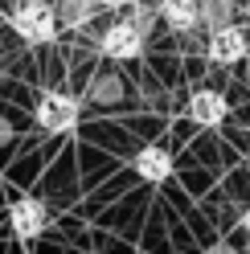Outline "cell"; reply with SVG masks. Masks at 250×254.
<instances>
[{
  "instance_id": "30bf717a",
  "label": "cell",
  "mask_w": 250,
  "mask_h": 254,
  "mask_svg": "<svg viewBox=\"0 0 250 254\" xmlns=\"http://www.w3.org/2000/svg\"><path fill=\"white\" fill-rule=\"evenodd\" d=\"M201 25L217 33V29L234 25V0H201Z\"/></svg>"
},
{
  "instance_id": "ac0fdd59",
  "label": "cell",
  "mask_w": 250,
  "mask_h": 254,
  "mask_svg": "<svg viewBox=\"0 0 250 254\" xmlns=\"http://www.w3.org/2000/svg\"><path fill=\"white\" fill-rule=\"evenodd\" d=\"M152 4H160V0H152Z\"/></svg>"
},
{
  "instance_id": "9c48e42d",
  "label": "cell",
  "mask_w": 250,
  "mask_h": 254,
  "mask_svg": "<svg viewBox=\"0 0 250 254\" xmlns=\"http://www.w3.org/2000/svg\"><path fill=\"white\" fill-rule=\"evenodd\" d=\"M95 17H99L95 0H58V21L66 29H86Z\"/></svg>"
},
{
  "instance_id": "7c38bea8",
  "label": "cell",
  "mask_w": 250,
  "mask_h": 254,
  "mask_svg": "<svg viewBox=\"0 0 250 254\" xmlns=\"http://www.w3.org/2000/svg\"><path fill=\"white\" fill-rule=\"evenodd\" d=\"M95 99H107V103L119 99V82H115V78H103V86L95 82Z\"/></svg>"
},
{
  "instance_id": "5b68a950",
  "label": "cell",
  "mask_w": 250,
  "mask_h": 254,
  "mask_svg": "<svg viewBox=\"0 0 250 254\" xmlns=\"http://www.w3.org/2000/svg\"><path fill=\"white\" fill-rule=\"evenodd\" d=\"M209 62L213 66H238V62L250 58V41L238 25H230V29H217V33H209Z\"/></svg>"
},
{
  "instance_id": "e0dca14e",
  "label": "cell",
  "mask_w": 250,
  "mask_h": 254,
  "mask_svg": "<svg viewBox=\"0 0 250 254\" xmlns=\"http://www.w3.org/2000/svg\"><path fill=\"white\" fill-rule=\"evenodd\" d=\"M246 78H250V58H246Z\"/></svg>"
},
{
  "instance_id": "6da1fadb",
  "label": "cell",
  "mask_w": 250,
  "mask_h": 254,
  "mask_svg": "<svg viewBox=\"0 0 250 254\" xmlns=\"http://www.w3.org/2000/svg\"><path fill=\"white\" fill-rule=\"evenodd\" d=\"M8 25L25 45H50L58 37V29H62L58 4H50V0H21V4L12 8Z\"/></svg>"
},
{
  "instance_id": "4fadbf2b",
  "label": "cell",
  "mask_w": 250,
  "mask_h": 254,
  "mask_svg": "<svg viewBox=\"0 0 250 254\" xmlns=\"http://www.w3.org/2000/svg\"><path fill=\"white\" fill-rule=\"evenodd\" d=\"M95 4H99V8H115V12H119V8H135L139 0H95Z\"/></svg>"
},
{
  "instance_id": "3957f363",
  "label": "cell",
  "mask_w": 250,
  "mask_h": 254,
  "mask_svg": "<svg viewBox=\"0 0 250 254\" xmlns=\"http://www.w3.org/2000/svg\"><path fill=\"white\" fill-rule=\"evenodd\" d=\"M144 33L131 25V21H115V25H107L103 33H99V54L103 58H111V62H131L144 54Z\"/></svg>"
},
{
  "instance_id": "2e32d148",
  "label": "cell",
  "mask_w": 250,
  "mask_h": 254,
  "mask_svg": "<svg viewBox=\"0 0 250 254\" xmlns=\"http://www.w3.org/2000/svg\"><path fill=\"white\" fill-rule=\"evenodd\" d=\"M242 230L250 234V205H246V213H242Z\"/></svg>"
},
{
  "instance_id": "8992f818",
  "label": "cell",
  "mask_w": 250,
  "mask_h": 254,
  "mask_svg": "<svg viewBox=\"0 0 250 254\" xmlns=\"http://www.w3.org/2000/svg\"><path fill=\"white\" fill-rule=\"evenodd\" d=\"M230 115V103H226V94L222 90H193V99H189V119L197 127H222Z\"/></svg>"
},
{
  "instance_id": "52a82bcc",
  "label": "cell",
  "mask_w": 250,
  "mask_h": 254,
  "mask_svg": "<svg viewBox=\"0 0 250 254\" xmlns=\"http://www.w3.org/2000/svg\"><path fill=\"white\" fill-rule=\"evenodd\" d=\"M131 168H135L139 181L164 185L168 177H173V156H168V148H160V144H148V148H139L131 156Z\"/></svg>"
},
{
  "instance_id": "9a60e30c",
  "label": "cell",
  "mask_w": 250,
  "mask_h": 254,
  "mask_svg": "<svg viewBox=\"0 0 250 254\" xmlns=\"http://www.w3.org/2000/svg\"><path fill=\"white\" fill-rule=\"evenodd\" d=\"M209 254H238V250H234V246H226V242H222V246H213Z\"/></svg>"
},
{
  "instance_id": "7a4b0ae2",
  "label": "cell",
  "mask_w": 250,
  "mask_h": 254,
  "mask_svg": "<svg viewBox=\"0 0 250 254\" xmlns=\"http://www.w3.org/2000/svg\"><path fill=\"white\" fill-rule=\"evenodd\" d=\"M33 119H37V127L45 135H66L82 119V103L74 94H66V90H41L37 107H33Z\"/></svg>"
},
{
  "instance_id": "8fae6325",
  "label": "cell",
  "mask_w": 250,
  "mask_h": 254,
  "mask_svg": "<svg viewBox=\"0 0 250 254\" xmlns=\"http://www.w3.org/2000/svg\"><path fill=\"white\" fill-rule=\"evenodd\" d=\"M135 29H139V33H152V29H156V21H160V8H156V4H144V0H139V4L131 8V17H127Z\"/></svg>"
},
{
  "instance_id": "ba28073f",
  "label": "cell",
  "mask_w": 250,
  "mask_h": 254,
  "mask_svg": "<svg viewBox=\"0 0 250 254\" xmlns=\"http://www.w3.org/2000/svg\"><path fill=\"white\" fill-rule=\"evenodd\" d=\"M160 21L177 33H189V29L201 25V0H160Z\"/></svg>"
},
{
  "instance_id": "277c9868",
  "label": "cell",
  "mask_w": 250,
  "mask_h": 254,
  "mask_svg": "<svg viewBox=\"0 0 250 254\" xmlns=\"http://www.w3.org/2000/svg\"><path fill=\"white\" fill-rule=\"evenodd\" d=\"M8 226H12V234L17 238H37V234H45V226H50V209H45V201H37V197H17L8 205Z\"/></svg>"
},
{
  "instance_id": "5bb4252c",
  "label": "cell",
  "mask_w": 250,
  "mask_h": 254,
  "mask_svg": "<svg viewBox=\"0 0 250 254\" xmlns=\"http://www.w3.org/2000/svg\"><path fill=\"white\" fill-rule=\"evenodd\" d=\"M12 139V127H8V119H0V144H8Z\"/></svg>"
}]
</instances>
